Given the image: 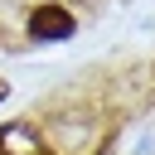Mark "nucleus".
<instances>
[{"label":"nucleus","mask_w":155,"mask_h":155,"mask_svg":"<svg viewBox=\"0 0 155 155\" xmlns=\"http://www.w3.org/2000/svg\"><path fill=\"white\" fill-rule=\"evenodd\" d=\"M29 34H34V39H68V34H73V15H68L63 5H39V10L29 15Z\"/></svg>","instance_id":"f257e3e1"},{"label":"nucleus","mask_w":155,"mask_h":155,"mask_svg":"<svg viewBox=\"0 0 155 155\" xmlns=\"http://www.w3.org/2000/svg\"><path fill=\"white\" fill-rule=\"evenodd\" d=\"M0 97H5V82H0Z\"/></svg>","instance_id":"f03ea898"},{"label":"nucleus","mask_w":155,"mask_h":155,"mask_svg":"<svg viewBox=\"0 0 155 155\" xmlns=\"http://www.w3.org/2000/svg\"><path fill=\"white\" fill-rule=\"evenodd\" d=\"M0 155H5V150H0Z\"/></svg>","instance_id":"7ed1b4c3"}]
</instances>
